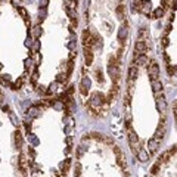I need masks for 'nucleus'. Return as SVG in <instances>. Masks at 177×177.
I'll return each instance as SVG.
<instances>
[{
  "label": "nucleus",
  "mask_w": 177,
  "mask_h": 177,
  "mask_svg": "<svg viewBox=\"0 0 177 177\" xmlns=\"http://www.w3.org/2000/svg\"><path fill=\"white\" fill-rule=\"evenodd\" d=\"M148 72H149L151 80H158V77H159V65L155 61H151L149 65H148Z\"/></svg>",
  "instance_id": "f257e3e1"
},
{
  "label": "nucleus",
  "mask_w": 177,
  "mask_h": 177,
  "mask_svg": "<svg viewBox=\"0 0 177 177\" xmlns=\"http://www.w3.org/2000/svg\"><path fill=\"white\" fill-rule=\"evenodd\" d=\"M129 142H130V146H132L133 152L137 154V145H139V137L134 132H129Z\"/></svg>",
  "instance_id": "f03ea898"
},
{
  "label": "nucleus",
  "mask_w": 177,
  "mask_h": 177,
  "mask_svg": "<svg viewBox=\"0 0 177 177\" xmlns=\"http://www.w3.org/2000/svg\"><path fill=\"white\" fill-rule=\"evenodd\" d=\"M157 108L159 112H162V115H165V111H167V102L164 99V96H159L157 99Z\"/></svg>",
  "instance_id": "7ed1b4c3"
},
{
  "label": "nucleus",
  "mask_w": 177,
  "mask_h": 177,
  "mask_svg": "<svg viewBox=\"0 0 177 177\" xmlns=\"http://www.w3.org/2000/svg\"><path fill=\"white\" fill-rule=\"evenodd\" d=\"M158 148H159V142H158L155 137L149 139V142H148V149H149L151 152H157Z\"/></svg>",
  "instance_id": "20e7f679"
},
{
  "label": "nucleus",
  "mask_w": 177,
  "mask_h": 177,
  "mask_svg": "<svg viewBox=\"0 0 177 177\" xmlns=\"http://www.w3.org/2000/svg\"><path fill=\"white\" fill-rule=\"evenodd\" d=\"M151 84H152V88H154V91H155L157 96H158V93L162 91V84H161L159 80H151Z\"/></svg>",
  "instance_id": "39448f33"
},
{
  "label": "nucleus",
  "mask_w": 177,
  "mask_h": 177,
  "mask_svg": "<svg viewBox=\"0 0 177 177\" xmlns=\"http://www.w3.org/2000/svg\"><path fill=\"white\" fill-rule=\"evenodd\" d=\"M136 53H139V55H142L145 50H146V43L143 42V40H139V42H136Z\"/></svg>",
  "instance_id": "423d86ee"
},
{
  "label": "nucleus",
  "mask_w": 177,
  "mask_h": 177,
  "mask_svg": "<svg viewBox=\"0 0 177 177\" xmlns=\"http://www.w3.org/2000/svg\"><path fill=\"white\" fill-rule=\"evenodd\" d=\"M136 64L140 65V67H146L148 65V58L142 53V55H137V59H136Z\"/></svg>",
  "instance_id": "0eeeda50"
},
{
  "label": "nucleus",
  "mask_w": 177,
  "mask_h": 177,
  "mask_svg": "<svg viewBox=\"0 0 177 177\" xmlns=\"http://www.w3.org/2000/svg\"><path fill=\"white\" fill-rule=\"evenodd\" d=\"M127 25H123L121 28H120V31H118V39H120V42H123V39H126L127 37Z\"/></svg>",
  "instance_id": "6e6552de"
},
{
  "label": "nucleus",
  "mask_w": 177,
  "mask_h": 177,
  "mask_svg": "<svg viewBox=\"0 0 177 177\" xmlns=\"http://www.w3.org/2000/svg\"><path fill=\"white\" fill-rule=\"evenodd\" d=\"M137 158L140 161H148L149 159V155H148V152L145 149H142V151H137Z\"/></svg>",
  "instance_id": "1a4fd4ad"
},
{
  "label": "nucleus",
  "mask_w": 177,
  "mask_h": 177,
  "mask_svg": "<svg viewBox=\"0 0 177 177\" xmlns=\"http://www.w3.org/2000/svg\"><path fill=\"white\" fill-rule=\"evenodd\" d=\"M136 77H137V68H136V67H132L130 71H129V81H133Z\"/></svg>",
  "instance_id": "9d476101"
},
{
  "label": "nucleus",
  "mask_w": 177,
  "mask_h": 177,
  "mask_svg": "<svg viewBox=\"0 0 177 177\" xmlns=\"http://www.w3.org/2000/svg\"><path fill=\"white\" fill-rule=\"evenodd\" d=\"M64 6L67 9H74V7H77V3H75V0H65L64 1Z\"/></svg>",
  "instance_id": "9b49d317"
},
{
  "label": "nucleus",
  "mask_w": 177,
  "mask_h": 177,
  "mask_svg": "<svg viewBox=\"0 0 177 177\" xmlns=\"http://www.w3.org/2000/svg\"><path fill=\"white\" fill-rule=\"evenodd\" d=\"M18 12L21 13V16L24 18V21H25V24L28 25V13H27V10H25L24 7H18Z\"/></svg>",
  "instance_id": "f8f14e48"
},
{
  "label": "nucleus",
  "mask_w": 177,
  "mask_h": 177,
  "mask_svg": "<svg viewBox=\"0 0 177 177\" xmlns=\"http://www.w3.org/2000/svg\"><path fill=\"white\" fill-rule=\"evenodd\" d=\"M162 15H164V9L162 7H158V9H155L154 10V18H162Z\"/></svg>",
  "instance_id": "ddd939ff"
},
{
  "label": "nucleus",
  "mask_w": 177,
  "mask_h": 177,
  "mask_svg": "<svg viewBox=\"0 0 177 177\" xmlns=\"http://www.w3.org/2000/svg\"><path fill=\"white\" fill-rule=\"evenodd\" d=\"M142 10H143L146 15H149V12H151V3H149V1H145L143 6H142Z\"/></svg>",
  "instance_id": "4468645a"
},
{
  "label": "nucleus",
  "mask_w": 177,
  "mask_h": 177,
  "mask_svg": "<svg viewBox=\"0 0 177 177\" xmlns=\"http://www.w3.org/2000/svg\"><path fill=\"white\" fill-rule=\"evenodd\" d=\"M40 34H42V27H40V25H37V27L33 30V36H34L36 39H39V37H40Z\"/></svg>",
  "instance_id": "2eb2a0df"
},
{
  "label": "nucleus",
  "mask_w": 177,
  "mask_h": 177,
  "mask_svg": "<svg viewBox=\"0 0 177 177\" xmlns=\"http://www.w3.org/2000/svg\"><path fill=\"white\" fill-rule=\"evenodd\" d=\"M117 15H118L120 19L124 18V6H118V7H117Z\"/></svg>",
  "instance_id": "dca6fc26"
},
{
  "label": "nucleus",
  "mask_w": 177,
  "mask_h": 177,
  "mask_svg": "<svg viewBox=\"0 0 177 177\" xmlns=\"http://www.w3.org/2000/svg\"><path fill=\"white\" fill-rule=\"evenodd\" d=\"M39 15H40V21H43L44 16H46V9L43 7H40V12H39Z\"/></svg>",
  "instance_id": "f3484780"
},
{
  "label": "nucleus",
  "mask_w": 177,
  "mask_h": 177,
  "mask_svg": "<svg viewBox=\"0 0 177 177\" xmlns=\"http://www.w3.org/2000/svg\"><path fill=\"white\" fill-rule=\"evenodd\" d=\"M47 3H49V0H42V1H40V7L46 9V7H47Z\"/></svg>",
  "instance_id": "a211bd4d"
},
{
  "label": "nucleus",
  "mask_w": 177,
  "mask_h": 177,
  "mask_svg": "<svg viewBox=\"0 0 177 177\" xmlns=\"http://www.w3.org/2000/svg\"><path fill=\"white\" fill-rule=\"evenodd\" d=\"M39 47H40V42L36 40V42H34V46H33V49H34V50H39Z\"/></svg>",
  "instance_id": "6ab92c4d"
},
{
  "label": "nucleus",
  "mask_w": 177,
  "mask_h": 177,
  "mask_svg": "<svg viewBox=\"0 0 177 177\" xmlns=\"http://www.w3.org/2000/svg\"><path fill=\"white\" fill-rule=\"evenodd\" d=\"M18 3H19V0H12V4H13L15 7H19V6H18Z\"/></svg>",
  "instance_id": "aec40b11"
},
{
  "label": "nucleus",
  "mask_w": 177,
  "mask_h": 177,
  "mask_svg": "<svg viewBox=\"0 0 177 177\" xmlns=\"http://www.w3.org/2000/svg\"><path fill=\"white\" fill-rule=\"evenodd\" d=\"M162 44H164V46H167V44H168V39H167V37H164V39H162Z\"/></svg>",
  "instance_id": "412c9836"
},
{
  "label": "nucleus",
  "mask_w": 177,
  "mask_h": 177,
  "mask_svg": "<svg viewBox=\"0 0 177 177\" xmlns=\"http://www.w3.org/2000/svg\"><path fill=\"white\" fill-rule=\"evenodd\" d=\"M0 97H1V91H0Z\"/></svg>",
  "instance_id": "4be33fe9"
}]
</instances>
